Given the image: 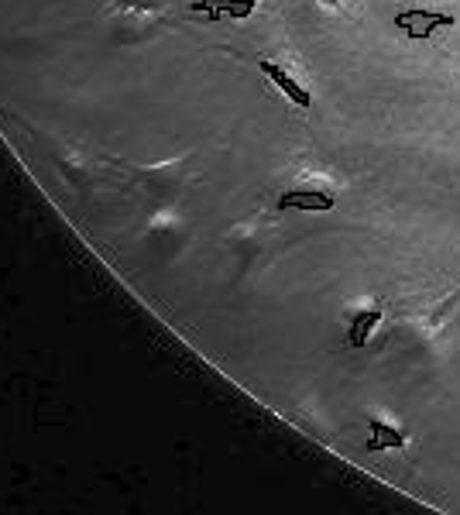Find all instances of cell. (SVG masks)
<instances>
[{
	"instance_id": "obj_2",
	"label": "cell",
	"mask_w": 460,
	"mask_h": 515,
	"mask_svg": "<svg viewBox=\"0 0 460 515\" xmlns=\"http://www.w3.org/2000/svg\"><path fill=\"white\" fill-rule=\"evenodd\" d=\"M258 7V0H193L189 11L210 14V18H248Z\"/></svg>"
},
{
	"instance_id": "obj_3",
	"label": "cell",
	"mask_w": 460,
	"mask_h": 515,
	"mask_svg": "<svg viewBox=\"0 0 460 515\" xmlns=\"http://www.w3.org/2000/svg\"><path fill=\"white\" fill-rule=\"evenodd\" d=\"M258 66H261V73H265L268 79H272L275 86H279V90L285 93V97H289L292 103H296V107H309V103H313V97H309V93L303 90V86H299L296 79H292L289 73H285V69L279 66V62L261 59Z\"/></svg>"
},
{
	"instance_id": "obj_6",
	"label": "cell",
	"mask_w": 460,
	"mask_h": 515,
	"mask_svg": "<svg viewBox=\"0 0 460 515\" xmlns=\"http://www.w3.org/2000/svg\"><path fill=\"white\" fill-rule=\"evenodd\" d=\"M371 433H375L368 443L371 450H388V447H402V443H406V437H402L395 426H388L385 419H371Z\"/></svg>"
},
{
	"instance_id": "obj_5",
	"label": "cell",
	"mask_w": 460,
	"mask_h": 515,
	"mask_svg": "<svg viewBox=\"0 0 460 515\" xmlns=\"http://www.w3.org/2000/svg\"><path fill=\"white\" fill-rule=\"evenodd\" d=\"M382 320V309H361L358 316H354V323H351V347H364V340H368V334L375 330V323Z\"/></svg>"
},
{
	"instance_id": "obj_1",
	"label": "cell",
	"mask_w": 460,
	"mask_h": 515,
	"mask_svg": "<svg viewBox=\"0 0 460 515\" xmlns=\"http://www.w3.org/2000/svg\"><path fill=\"white\" fill-rule=\"evenodd\" d=\"M454 18L440 11H426V7H409V11L395 14V28H402L409 38H430L436 28H450Z\"/></svg>"
},
{
	"instance_id": "obj_4",
	"label": "cell",
	"mask_w": 460,
	"mask_h": 515,
	"mask_svg": "<svg viewBox=\"0 0 460 515\" xmlns=\"http://www.w3.org/2000/svg\"><path fill=\"white\" fill-rule=\"evenodd\" d=\"M279 206L282 210H330L333 200L320 189H289V193H282Z\"/></svg>"
}]
</instances>
